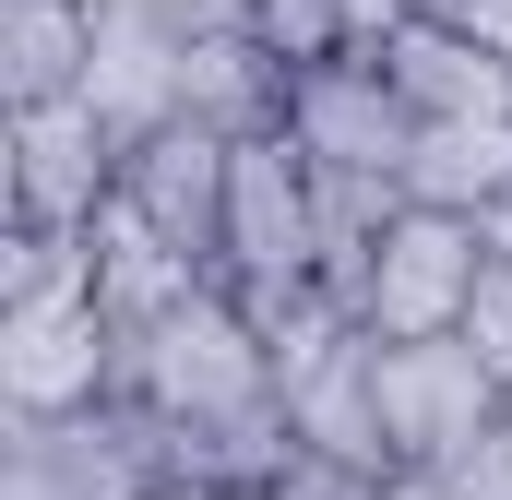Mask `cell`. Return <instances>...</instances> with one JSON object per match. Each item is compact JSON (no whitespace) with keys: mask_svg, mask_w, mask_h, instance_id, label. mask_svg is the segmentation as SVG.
Segmentation results:
<instances>
[{"mask_svg":"<svg viewBox=\"0 0 512 500\" xmlns=\"http://www.w3.org/2000/svg\"><path fill=\"white\" fill-rule=\"evenodd\" d=\"M155 500H191V489H155Z\"/></svg>","mask_w":512,"mask_h":500,"instance_id":"24","label":"cell"},{"mask_svg":"<svg viewBox=\"0 0 512 500\" xmlns=\"http://www.w3.org/2000/svg\"><path fill=\"white\" fill-rule=\"evenodd\" d=\"M191 500H274V489H191Z\"/></svg>","mask_w":512,"mask_h":500,"instance_id":"23","label":"cell"},{"mask_svg":"<svg viewBox=\"0 0 512 500\" xmlns=\"http://www.w3.org/2000/svg\"><path fill=\"white\" fill-rule=\"evenodd\" d=\"M453 477H465V500H512V417L465 453V465H453Z\"/></svg>","mask_w":512,"mask_h":500,"instance_id":"18","label":"cell"},{"mask_svg":"<svg viewBox=\"0 0 512 500\" xmlns=\"http://www.w3.org/2000/svg\"><path fill=\"white\" fill-rule=\"evenodd\" d=\"M179 72H191V24L167 0H96V60H84V96L96 120L143 143L155 120H179Z\"/></svg>","mask_w":512,"mask_h":500,"instance_id":"9","label":"cell"},{"mask_svg":"<svg viewBox=\"0 0 512 500\" xmlns=\"http://www.w3.org/2000/svg\"><path fill=\"white\" fill-rule=\"evenodd\" d=\"M131 334L108 322L96 274L84 286H48V298H0V417H72V405H108L120 393Z\"/></svg>","mask_w":512,"mask_h":500,"instance_id":"3","label":"cell"},{"mask_svg":"<svg viewBox=\"0 0 512 500\" xmlns=\"http://www.w3.org/2000/svg\"><path fill=\"white\" fill-rule=\"evenodd\" d=\"M382 477L393 465H346V453H310V441H298V453L274 465V500H382Z\"/></svg>","mask_w":512,"mask_h":500,"instance_id":"16","label":"cell"},{"mask_svg":"<svg viewBox=\"0 0 512 500\" xmlns=\"http://www.w3.org/2000/svg\"><path fill=\"white\" fill-rule=\"evenodd\" d=\"M382 346V429L393 465H465L512 417V381L489 370L477 334H370Z\"/></svg>","mask_w":512,"mask_h":500,"instance_id":"2","label":"cell"},{"mask_svg":"<svg viewBox=\"0 0 512 500\" xmlns=\"http://www.w3.org/2000/svg\"><path fill=\"white\" fill-rule=\"evenodd\" d=\"M346 12H358V48H382L393 24H417V12H429V0H346Z\"/></svg>","mask_w":512,"mask_h":500,"instance_id":"21","label":"cell"},{"mask_svg":"<svg viewBox=\"0 0 512 500\" xmlns=\"http://www.w3.org/2000/svg\"><path fill=\"white\" fill-rule=\"evenodd\" d=\"M251 36L286 72H310V60H346V48H358V12H346V0H251Z\"/></svg>","mask_w":512,"mask_h":500,"instance_id":"15","label":"cell"},{"mask_svg":"<svg viewBox=\"0 0 512 500\" xmlns=\"http://www.w3.org/2000/svg\"><path fill=\"white\" fill-rule=\"evenodd\" d=\"M286 143L310 167H358V179H405V143H417V108L393 96L382 48H346V60H310L286 84Z\"/></svg>","mask_w":512,"mask_h":500,"instance_id":"6","label":"cell"},{"mask_svg":"<svg viewBox=\"0 0 512 500\" xmlns=\"http://www.w3.org/2000/svg\"><path fill=\"white\" fill-rule=\"evenodd\" d=\"M382 500H465V477H453V465H393Z\"/></svg>","mask_w":512,"mask_h":500,"instance_id":"20","label":"cell"},{"mask_svg":"<svg viewBox=\"0 0 512 500\" xmlns=\"http://www.w3.org/2000/svg\"><path fill=\"white\" fill-rule=\"evenodd\" d=\"M298 274H322V191L286 131H251L227 179V286H298Z\"/></svg>","mask_w":512,"mask_h":500,"instance_id":"7","label":"cell"},{"mask_svg":"<svg viewBox=\"0 0 512 500\" xmlns=\"http://www.w3.org/2000/svg\"><path fill=\"white\" fill-rule=\"evenodd\" d=\"M489 274L477 215H441V203H393L370 262H358V322L370 334H465V298Z\"/></svg>","mask_w":512,"mask_h":500,"instance_id":"4","label":"cell"},{"mask_svg":"<svg viewBox=\"0 0 512 500\" xmlns=\"http://www.w3.org/2000/svg\"><path fill=\"white\" fill-rule=\"evenodd\" d=\"M382 72L417 120H512V60L489 36H465L453 12H417L382 36Z\"/></svg>","mask_w":512,"mask_h":500,"instance_id":"10","label":"cell"},{"mask_svg":"<svg viewBox=\"0 0 512 500\" xmlns=\"http://www.w3.org/2000/svg\"><path fill=\"white\" fill-rule=\"evenodd\" d=\"M465 334L489 346V370L512 381V262L489 250V274H477V298H465Z\"/></svg>","mask_w":512,"mask_h":500,"instance_id":"17","label":"cell"},{"mask_svg":"<svg viewBox=\"0 0 512 500\" xmlns=\"http://www.w3.org/2000/svg\"><path fill=\"white\" fill-rule=\"evenodd\" d=\"M477 239H489V250H501V262H512V191H501V203H489V215H477Z\"/></svg>","mask_w":512,"mask_h":500,"instance_id":"22","label":"cell"},{"mask_svg":"<svg viewBox=\"0 0 512 500\" xmlns=\"http://www.w3.org/2000/svg\"><path fill=\"white\" fill-rule=\"evenodd\" d=\"M227 179H239V143L203 120H155L143 143H120V203L215 274H227Z\"/></svg>","mask_w":512,"mask_h":500,"instance_id":"8","label":"cell"},{"mask_svg":"<svg viewBox=\"0 0 512 500\" xmlns=\"http://www.w3.org/2000/svg\"><path fill=\"white\" fill-rule=\"evenodd\" d=\"M274 393H286V429H298L310 453H346V465H393V429H382V346H370V322H358L346 346H322L310 370H286Z\"/></svg>","mask_w":512,"mask_h":500,"instance_id":"11","label":"cell"},{"mask_svg":"<svg viewBox=\"0 0 512 500\" xmlns=\"http://www.w3.org/2000/svg\"><path fill=\"white\" fill-rule=\"evenodd\" d=\"M191 286H215V262H191L179 239H155L120 191H108V215H96V298H108V322L143 334V322H167Z\"/></svg>","mask_w":512,"mask_h":500,"instance_id":"13","label":"cell"},{"mask_svg":"<svg viewBox=\"0 0 512 500\" xmlns=\"http://www.w3.org/2000/svg\"><path fill=\"white\" fill-rule=\"evenodd\" d=\"M429 12H453L465 36H489V48H501V60H512V0H429Z\"/></svg>","mask_w":512,"mask_h":500,"instance_id":"19","label":"cell"},{"mask_svg":"<svg viewBox=\"0 0 512 500\" xmlns=\"http://www.w3.org/2000/svg\"><path fill=\"white\" fill-rule=\"evenodd\" d=\"M0 191L24 227H96L120 191V131L96 120V96H48V108H0Z\"/></svg>","mask_w":512,"mask_h":500,"instance_id":"5","label":"cell"},{"mask_svg":"<svg viewBox=\"0 0 512 500\" xmlns=\"http://www.w3.org/2000/svg\"><path fill=\"white\" fill-rule=\"evenodd\" d=\"M120 393H143V405H167V417H239V405H262L274 393V346H262L251 298L215 274V286H191L167 322H143L120 358Z\"/></svg>","mask_w":512,"mask_h":500,"instance_id":"1","label":"cell"},{"mask_svg":"<svg viewBox=\"0 0 512 500\" xmlns=\"http://www.w3.org/2000/svg\"><path fill=\"white\" fill-rule=\"evenodd\" d=\"M501 191H512V120H417V143H405V203L489 215Z\"/></svg>","mask_w":512,"mask_h":500,"instance_id":"14","label":"cell"},{"mask_svg":"<svg viewBox=\"0 0 512 500\" xmlns=\"http://www.w3.org/2000/svg\"><path fill=\"white\" fill-rule=\"evenodd\" d=\"M286 60L262 48L251 24H215V36H191V72H179V120L227 131V143H251V131H286Z\"/></svg>","mask_w":512,"mask_h":500,"instance_id":"12","label":"cell"}]
</instances>
